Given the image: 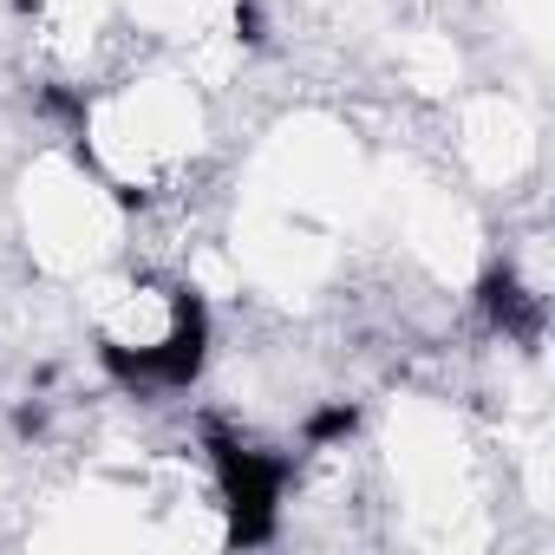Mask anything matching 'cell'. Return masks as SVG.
Returning <instances> with one entry per match:
<instances>
[{
    "label": "cell",
    "mask_w": 555,
    "mask_h": 555,
    "mask_svg": "<svg viewBox=\"0 0 555 555\" xmlns=\"http://www.w3.org/2000/svg\"><path fill=\"white\" fill-rule=\"evenodd\" d=\"M92 334H99V353L144 386H190L209 340L196 295L177 282H157V274H125V282L99 288Z\"/></svg>",
    "instance_id": "1"
}]
</instances>
